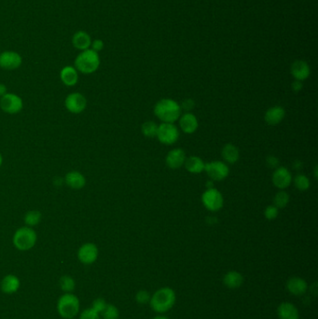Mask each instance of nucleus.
<instances>
[{"mask_svg":"<svg viewBox=\"0 0 318 319\" xmlns=\"http://www.w3.org/2000/svg\"><path fill=\"white\" fill-rule=\"evenodd\" d=\"M80 319H100V314L91 307L85 309L83 312H81Z\"/></svg>","mask_w":318,"mask_h":319,"instance_id":"33","label":"nucleus"},{"mask_svg":"<svg viewBox=\"0 0 318 319\" xmlns=\"http://www.w3.org/2000/svg\"><path fill=\"white\" fill-rule=\"evenodd\" d=\"M22 64V56L13 51H5L0 54V67L5 70H15Z\"/></svg>","mask_w":318,"mask_h":319,"instance_id":"10","label":"nucleus"},{"mask_svg":"<svg viewBox=\"0 0 318 319\" xmlns=\"http://www.w3.org/2000/svg\"><path fill=\"white\" fill-rule=\"evenodd\" d=\"M294 185L299 190L304 191V190H307L309 189L310 180L304 175H298L294 179Z\"/></svg>","mask_w":318,"mask_h":319,"instance_id":"31","label":"nucleus"},{"mask_svg":"<svg viewBox=\"0 0 318 319\" xmlns=\"http://www.w3.org/2000/svg\"><path fill=\"white\" fill-rule=\"evenodd\" d=\"M0 108L5 113L14 115L22 111L23 101L22 98L15 93L8 92L4 96L0 97Z\"/></svg>","mask_w":318,"mask_h":319,"instance_id":"6","label":"nucleus"},{"mask_svg":"<svg viewBox=\"0 0 318 319\" xmlns=\"http://www.w3.org/2000/svg\"><path fill=\"white\" fill-rule=\"evenodd\" d=\"M104 46H105V44H104L102 39H94L92 41L90 49H92V51H94L96 53H99L104 49Z\"/></svg>","mask_w":318,"mask_h":319,"instance_id":"37","label":"nucleus"},{"mask_svg":"<svg viewBox=\"0 0 318 319\" xmlns=\"http://www.w3.org/2000/svg\"><path fill=\"white\" fill-rule=\"evenodd\" d=\"M289 202V195L286 191H279L275 197V206L277 208H284Z\"/></svg>","mask_w":318,"mask_h":319,"instance_id":"32","label":"nucleus"},{"mask_svg":"<svg viewBox=\"0 0 318 319\" xmlns=\"http://www.w3.org/2000/svg\"><path fill=\"white\" fill-rule=\"evenodd\" d=\"M21 286L20 279L14 275L6 276L1 281V290L6 294L17 292Z\"/></svg>","mask_w":318,"mask_h":319,"instance_id":"20","label":"nucleus"},{"mask_svg":"<svg viewBox=\"0 0 318 319\" xmlns=\"http://www.w3.org/2000/svg\"><path fill=\"white\" fill-rule=\"evenodd\" d=\"M65 182L71 189H81L86 185V179L81 172L71 171L65 175Z\"/></svg>","mask_w":318,"mask_h":319,"instance_id":"17","label":"nucleus"},{"mask_svg":"<svg viewBox=\"0 0 318 319\" xmlns=\"http://www.w3.org/2000/svg\"><path fill=\"white\" fill-rule=\"evenodd\" d=\"M186 161V154L181 149H175L169 152L166 156V164L168 167L178 169L181 167Z\"/></svg>","mask_w":318,"mask_h":319,"instance_id":"18","label":"nucleus"},{"mask_svg":"<svg viewBox=\"0 0 318 319\" xmlns=\"http://www.w3.org/2000/svg\"><path fill=\"white\" fill-rule=\"evenodd\" d=\"M204 206L210 211H217L223 206V197L217 189H208L202 196Z\"/></svg>","mask_w":318,"mask_h":319,"instance_id":"11","label":"nucleus"},{"mask_svg":"<svg viewBox=\"0 0 318 319\" xmlns=\"http://www.w3.org/2000/svg\"><path fill=\"white\" fill-rule=\"evenodd\" d=\"M222 157L225 160V162H229V163H234V162H237L239 160V156H240V153L238 151L237 148L235 146H233L232 144H227L224 146V148L222 149Z\"/></svg>","mask_w":318,"mask_h":319,"instance_id":"26","label":"nucleus"},{"mask_svg":"<svg viewBox=\"0 0 318 319\" xmlns=\"http://www.w3.org/2000/svg\"><path fill=\"white\" fill-rule=\"evenodd\" d=\"M92 41L91 36L82 30L76 32L72 38V45L74 46V48L81 52L90 49Z\"/></svg>","mask_w":318,"mask_h":319,"instance_id":"16","label":"nucleus"},{"mask_svg":"<svg viewBox=\"0 0 318 319\" xmlns=\"http://www.w3.org/2000/svg\"><path fill=\"white\" fill-rule=\"evenodd\" d=\"M65 107L70 113L81 114L86 108V97L81 92L69 93L65 97Z\"/></svg>","mask_w":318,"mask_h":319,"instance_id":"8","label":"nucleus"},{"mask_svg":"<svg viewBox=\"0 0 318 319\" xmlns=\"http://www.w3.org/2000/svg\"><path fill=\"white\" fill-rule=\"evenodd\" d=\"M60 79L65 86H75L79 81V72L76 69L75 66L66 65L60 72Z\"/></svg>","mask_w":318,"mask_h":319,"instance_id":"15","label":"nucleus"},{"mask_svg":"<svg viewBox=\"0 0 318 319\" xmlns=\"http://www.w3.org/2000/svg\"><path fill=\"white\" fill-rule=\"evenodd\" d=\"M104 319H119V311L113 304H107L106 308L102 312Z\"/></svg>","mask_w":318,"mask_h":319,"instance_id":"30","label":"nucleus"},{"mask_svg":"<svg viewBox=\"0 0 318 319\" xmlns=\"http://www.w3.org/2000/svg\"><path fill=\"white\" fill-rule=\"evenodd\" d=\"M286 111L282 107H274L265 113V120L269 125H277L285 118Z\"/></svg>","mask_w":318,"mask_h":319,"instance_id":"23","label":"nucleus"},{"mask_svg":"<svg viewBox=\"0 0 318 319\" xmlns=\"http://www.w3.org/2000/svg\"><path fill=\"white\" fill-rule=\"evenodd\" d=\"M292 76L296 81H305L308 77L310 76V66L305 61L302 60H297L291 65Z\"/></svg>","mask_w":318,"mask_h":319,"instance_id":"14","label":"nucleus"},{"mask_svg":"<svg viewBox=\"0 0 318 319\" xmlns=\"http://www.w3.org/2000/svg\"><path fill=\"white\" fill-rule=\"evenodd\" d=\"M307 287V283L301 277H292L286 283L287 290L296 296L303 295L306 292Z\"/></svg>","mask_w":318,"mask_h":319,"instance_id":"19","label":"nucleus"},{"mask_svg":"<svg viewBox=\"0 0 318 319\" xmlns=\"http://www.w3.org/2000/svg\"><path fill=\"white\" fill-rule=\"evenodd\" d=\"M6 93H8V88H7L5 84L0 83V97L4 96Z\"/></svg>","mask_w":318,"mask_h":319,"instance_id":"41","label":"nucleus"},{"mask_svg":"<svg viewBox=\"0 0 318 319\" xmlns=\"http://www.w3.org/2000/svg\"><path fill=\"white\" fill-rule=\"evenodd\" d=\"M264 216L269 220H274L278 216V208L275 206H269L264 211Z\"/></svg>","mask_w":318,"mask_h":319,"instance_id":"35","label":"nucleus"},{"mask_svg":"<svg viewBox=\"0 0 318 319\" xmlns=\"http://www.w3.org/2000/svg\"><path fill=\"white\" fill-rule=\"evenodd\" d=\"M267 162L269 164L270 167L275 168L278 165V159L277 158L274 157V156H270L267 159Z\"/></svg>","mask_w":318,"mask_h":319,"instance_id":"39","label":"nucleus"},{"mask_svg":"<svg viewBox=\"0 0 318 319\" xmlns=\"http://www.w3.org/2000/svg\"><path fill=\"white\" fill-rule=\"evenodd\" d=\"M107 304H108V303H107V302H106L103 298H97V299H95V300L93 301L92 308L93 309L94 311H96L99 314H102V312L105 310V308H106Z\"/></svg>","mask_w":318,"mask_h":319,"instance_id":"34","label":"nucleus"},{"mask_svg":"<svg viewBox=\"0 0 318 319\" xmlns=\"http://www.w3.org/2000/svg\"><path fill=\"white\" fill-rule=\"evenodd\" d=\"M277 314L280 319H299L300 314L296 306L291 303H281L277 309Z\"/></svg>","mask_w":318,"mask_h":319,"instance_id":"21","label":"nucleus"},{"mask_svg":"<svg viewBox=\"0 0 318 319\" xmlns=\"http://www.w3.org/2000/svg\"><path fill=\"white\" fill-rule=\"evenodd\" d=\"M205 170L209 176V178L215 181H221L226 179L230 172L226 163L218 161L206 163L205 165Z\"/></svg>","mask_w":318,"mask_h":319,"instance_id":"12","label":"nucleus"},{"mask_svg":"<svg viewBox=\"0 0 318 319\" xmlns=\"http://www.w3.org/2000/svg\"><path fill=\"white\" fill-rule=\"evenodd\" d=\"M80 300L73 293H65L57 303L58 314L65 319H73L80 313Z\"/></svg>","mask_w":318,"mask_h":319,"instance_id":"4","label":"nucleus"},{"mask_svg":"<svg viewBox=\"0 0 318 319\" xmlns=\"http://www.w3.org/2000/svg\"><path fill=\"white\" fill-rule=\"evenodd\" d=\"M2 163H3V157H2V154H1V152H0V167H1Z\"/></svg>","mask_w":318,"mask_h":319,"instance_id":"43","label":"nucleus"},{"mask_svg":"<svg viewBox=\"0 0 318 319\" xmlns=\"http://www.w3.org/2000/svg\"><path fill=\"white\" fill-rule=\"evenodd\" d=\"M223 283L229 288H238L243 285V276L239 272L232 271L225 275L223 278Z\"/></svg>","mask_w":318,"mask_h":319,"instance_id":"24","label":"nucleus"},{"mask_svg":"<svg viewBox=\"0 0 318 319\" xmlns=\"http://www.w3.org/2000/svg\"><path fill=\"white\" fill-rule=\"evenodd\" d=\"M153 319H168L166 316H163V315H158L156 317H154Z\"/></svg>","mask_w":318,"mask_h":319,"instance_id":"42","label":"nucleus"},{"mask_svg":"<svg viewBox=\"0 0 318 319\" xmlns=\"http://www.w3.org/2000/svg\"><path fill=\"white\" fill-rule=\"evenodd\" d=\"M38 240V235L35 230L31 227L19 228L13 234L12 243L20 251H28L32 249Z\"/></svg>","mask_w":318,"mask_h":319,"instance_id":"5","label":"nucleus"},{"mask_svg":"<svg viewBox=\"0 0 318 319\" xmlns=\"http://www.w3.org/2000/svg\"><path fill=\"white\" fill-rule=\"evenodd\" d=\"M292 177L290 172L286 167H278L273 175V183L278 189H284L291 184Z\"/></svg>","mask_w":318,"mask_h":319,"instance_id":"13","label":"nucleus"},{"mask_svg":"<svg viewBox=\"0 0 318 319\" xmlns=\"http://www.w3.org/2000/svg\"><path fill=\"white\" fill-rule=\"evenodd\" d=\"M177 301L176 293L171 287H162L151 298V308L157 313H165L172 308Z\"/></svg>","mask_w":318,"mask_h":319,"instance_id":"1","label":"nucleus"},{"mask_svg":"<svg viewBox=\"0 0 318 319\" xmlns=\"http://www.w3.org/2000/svg\"><path fill=\"white\" fill-rule=\"evenodd\" d=\"M194 105L193 100L187 99V100L184 101L183 104H182V108H184L185 110H191L192 108H194Z\"/></svg>","mask_w":318,"mask_h":319,"instance_id":"38","label":"nucleus"},{"mask_svg":"<svg viewBox=\"0 0 318 319\" xmlns=\"http://www.w3.org/2000/svg\"><path fill=\"white\" fill-rule=\"evenodd\" d=\"M158 132V125L153 121H146L142 125V133L146 137L152 138L156 136Z\"/></svg>","mask_w":318,"mask_h":319,"instance_id":"29","label":"nucleus"},{"mask_svg":"<svg viewBox=\"0 0 318 319\" xmlns=\"http://www.w3.org/2000/svg\"><path fill=\"white\" fill-rule=\"evenodd\" d=\"M184 164L186 169L190 173L199 174L205 170V162H203L201 158L196 157V156L186 159Z\"/></svg>","mask_w":318,"mask_h":319,"instance_id":"25","label":"nucleus"},{"mask_svg":"<svg viewBox=\"0 0 318 319\" xmlns=\"http://www.w3.org/2000/svg\"><path fill=\"white\" fill-rule=\"evenodd\" d=\"M99 250L97 246L93 243H83L78 250V259L81 263L90 265L98 259Z\"/></svg>","mask_w":318,"mask_h":319,"instance_id":"9","label":"nucleus"},{"mask_svg":"<svg viewBox=\"0 0 318 319\" xmlns=\"http://www.w3.org/2000/svg\"><path fill=\"white\" fill-rule=\"evenodd\" d=\"M42 218V215L38 210H31L25 215V223L28 227H35L38 225Z\"/></svg>","mask_w":318,"mask_h":319,"instance_id":"27","label":"nucleus"},{"mask_svg":"<svg viewBox=\"0 0 318 319\" xmlns=\"http://www.w3.org/2000/svg\"><path fill=\"white\" fill-rule=\"evenodd\" d=\"M180 127L186 134H192L198 129V120L193 114L186 113L180 118Z\"/></svg>","mask_w":318,"mask_h":319,"instance_id":"22","label":"nucleus"},{"mask_svg":"<svg viewBox=\"0 0 318 319\" xmlns=\"http://www.w3.org/2000/svg\"><path fill=\"white\" fill-rule=\"evenodd\" d=\"M151 298L150 293L146 292V290H140L136 294L135 300L139 304H146L151 301Z\"/></svg>","mask_w":318,"mask_h":319,"instance_id":"36","label":"nucleus"},{"mask_svg":"<svg viewBox=\"0 0 318 319\" xmlns=\"http://www.w3.org/2000/svg\"><path fill=\"white\" fill-rule=\"evenodd\" d=\"M156 136L162 144L172 145L178 141L179 132L177 126L174 125V124L163 122L160 126H158Z\"/></svg>","mask_w":318,"mask_h":319,"instance_id":"7","label":"nucleus"},{"mask_svg":"<svg viewBox=\"0 0 318 319\" xmlns=\"http://www.w3.org/2000/svg\"><path fill=\"white\" fill-rule=\"evenodd\" d=\"M60 287L65 293H72L76 287V282L71 276H64L60 278Z\"/></svg>","mask_w":318,"mask_h":319,"instance_id":"28","label":"nucleus"},{"mask_svg":"<svg viewBox=\"0 0 318 319\" xmlns=\"http://www.w3.org/2000/svg\"><path fill=\"white\" fill-rule=\"evenodd\" d=\"M292 89L294 92H300L302 89V81H295L292 83Z\"/></svg>","mask_w":318,"mask_h":319,"instance_id":"40","label":"nucleus"},{"mask_svg":"<svg viewBox=\"0 0 318 319\" xmlns=\"http://www.w3.org/2000/svg\"><path fill=\"white\" fill-rule=\"evenodd\" d=\"M154 113L163 122L174 124L181 115V107L173 99H162L156 104Z\"/></svg>","mask_w":318,"mask_h":319,"instance_id":"3","label":"nucleus"},{"mask_svg":"<svg viewBox=\"0 0 318 319\" xmlns=\"http://www.w3.org/2000/svg\"><path fill=\"white\" fill-rule=\"evenodd\" d=\"M75 68L78 72L89 75L97 70L100 66V57L96 52L92 49L85 50L81 52L76 57Z\"/></svg>","mask_w":318,"mask_h":319,"instance_id":"2","label":"nucleus"},{"mask_svg":"<svg viewBox=\"0 0 318 319\" xmlns=\"http://www.w3.org/2000/svg\"><path fill=\"white\" fill-rule=\"evenodd\" d=\"M0 54H1V53H0Z\"/></svg>","mask_w":318,"mask_h":319,"instance_id":"44","label":"nucleus"}]
</instances>
